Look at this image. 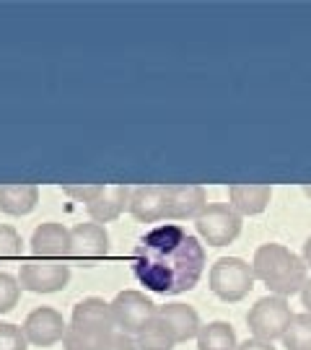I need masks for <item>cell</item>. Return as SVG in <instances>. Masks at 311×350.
Masks as SVG:
<instances>
[{
    "label": "cell",
    "mask_w": 311,
    "mask_h": 350,
    "mask_svg": "<svg viewBox=\"0 0 311 350\" xmlns=\"http://www.w3.org/2000/svg\"><path fill=\"white\" fill-rule=\"evenodd\" d=\"M109 254V234L101 224H78L70 228V260L83 267H94Z\"/></svg>",
    "instance_id": "obj_8"
},
{
    "label": "cell",
    "mask_w": 311,
    "mask_h": 350,
    "mask_svg": "<svg viewBox=\"0 0 311 350\" xmlns=\"http://www.w3.org/2000/svg\"><path fill=\"white\" fill-rule=\"evenodd\" d=\"M270 200H273V185H231L228 187V205L241 218L265 213Z\"/></svg>",
    "instance_id": "obj_16"
},
{
    "label": "cell",
    "mask_w": 311,
    "mask_h": 350,
    "mask_svg": "<svg viewBox=\"0 0 311 350\" xmlns=\"http://www.w3.org/2000/svg\"><path fill=\"white\" fill-rule=\"evenodd\" d=\"M70 325L88 327V329H101V332H117L112 306L104 299H99V296H88V299L78 301L73 306Z\"/></svg>",
    "instance_id": "obj_14"
},
{
    "label": "cell",
    "mask_w": 311,
    "mask_h": 350,
    "mask_svg": "<svg viewBox=\"0 0 311 350\" xmlns=\"http://www.w3.org/2000/svg\"><path fill=\"white\" fill-rule=\"evenodd\" d=\"M70 283V265L57 260H26L18 270V286L31 293H57Z\"/></svg>",
    "instance_id": "obj_7"
},
{
    "label": "cell",
    "mask_w": 311,
    "mask_h": 350,
    "mask_svg": "<svg viewBox=\"0 0 311 350\" xmlns=\"http://www.w3.org/2000/svg\"><path fill=\"white\" fill-rule=\"evenodd\" d=\"M301 304L306 306V312L311 314V278L303 283V288H301Z\"/></svg>",
    "instance_id": "obj_28"
},
{
    "label": "cell",
    "mask_w": 311,
    "mask_h": 350,
    "mask_svg": "<svg viewBox=\"0 0 311 350\" xmlns=\"http://www.w3.org/2000/svg\"><path fill=\"white\" fill-rule=\"evenodd\" d=\"M303 195H306V198L311 200V185H306V187H303Z\"/></svg>",
    "instance_id": "obj_30"
},
{
    "label": "cell",
    "mask_w": 311,
    "mask_h": 350,
    "mask_svg": "<svg viewBox=\"0 0 311 350\" xmlns=\"http://www.w3.org/2000/svg\"><path fill=\"white\" fill-rule=\"evenodd\" d=\"M290 319H293V312H290L288 299L273 296V293L257 301L247 314V325L252 338L262 340V342H273V340L283 338Z\"/></svg>",
    "instance_id": "obj_4"
},
{
    "label": "cell",
    "mask_w": 311,
    "mask_h": 350,
    "mask_svg": "<svg viewBox=\"0 0 311 350\" xmlns=\"http://www.w3.org/2000/svg\"><path fill=\"white\" fill-rule=\"evenodd\" d=\"M104 185H62V192L68 195V198H73L78 202H91L99 198V192Z\"/></svg>",
    "instance_id": "obj_25"
},
{
    "label": "cell",
    "mask_w": 311,
    "mask_h": 350,
    "mask_svg": "<svg viewBox=\"0 0 311 350\" xmlns=\"http://www.w3.org/2000/svg\"><path fill=\"white\" fill-rule=\"evenodd\" d=\"M301 260H303V265L306 267H311V237L303 241V252H301Z\"/></svg>",
    "instance_id": "obj_29"
},
{
    "label": "cell",
    "mask_w": 311,
    "mask_h": 350,
    "mask_svg": "<svg viewBox=\"0 0 311 350\" xmlns=\"http://www.w3.org/2000/svg\"><path fill=\"white\" fill-rule=\"evenodd\" d=\"M254 270L247 260L241 257H221L211 265L208 273V286L211 291L226 304H236V301L247 299L249 291L254 288Z\"/></svg>",
    "instance_id": "obj_3"
},
{
    "label": "cell",
    "mask_w": 311,
    "mask_h": 350,
    "mask_svg": "<svg viewBox=\"0 0 311 350\" xmlns=\"http://www.w3.org/2000/svg\"><path fill=\"white\" fill-rule=\"evenodd\" d=\"M241 215L228 202H208V208L195 221L198 237L208 247H228L241 234Z\"/></svg>",
    "instance_id": "obj_5"
},
{
    "label": "cell",
    "mask_w": 311,
    "mask_h": 350,
    "mask_svg": "<svg viewBox=\"0 0 311 350\" xmlns=\"http://www.w3.org/2000/svg\"><path fill=\"white\" fill-rule=\"evenodd\" d=\"M236 350H275V348H273V342H262V340L249 338V340H244V342H239Z\"/></svg>",
    "instance_id": "obj_27"
},
{
    "label": "cell",
    "mask_w": 311,
    "mask_h": 350,
    "mask_svg": "<svg viewBox=\"0 0 311 350\" xmlns=\"http://www.w3.org/2000/svg\"><path fill=\"white\" fill-rule=\"evenodd\" d=\"M135 345L137 350H174L179 342H176L172 327L166 325L161 317H156L140 335H135Z\"/></svg>",
    "instance_id": "obj_20"
},
{
    "label": "cell",
    "mask_w": 311,
    "mask_h": 350,
    "mask_svg": "<svg viewBox=\"0 0 311 350\" xmlns=\"http://www.w3.org/2000/svg\"><path fill=\"white\" fill-rule=\"evenodd\" d=\"M29 244H31L34 260L65 262L70 257V228H65L62 224H55V221H47V224L34 228Z\"/></svg>",
    "instance_id": "obj_11"
},
{
    "label": "cell",
    "mask_w": 311,
    "mask_h": 350,
    "mask_svg": "<svg viewBox=\"0 0 311 350\" xmlns=\"http://www.w3.org/2000/svg\"><path fill=\"white\" fill-rule=\"evenodd\" d=\"M159 317L172 327V332H174L179 345L187 342V340H198L200 329H202L198 309L189 306V304H166V306H159Z\"/></svg>",
    "instance_id": "obj_15"
},
{
    "label": "cell",
    "mask_w": 311,
    "mask_h": 350,
    "mask_svg": "<svg viewBox=\"0 0 311 350\" xmlns=\"http://www.w3.org/2000/svg\"><path fill=\"white\" fill-rule=\"evenodd\" d=\"M18 299H21L18 278H13L11 273H0V314L13 312Z\"/></svg>",
    "instance_id": "obj_23"
},
{
    "label": "cell",
    "mask_w": 311,
    "mask_h": 350,
    "mask_svg": "<svg viewBox=\"0 0 311 350\" xmlns=\"http://www.w3.org/2000/svg\"><path fill=\"white\" fill-rule=\"evenodd\" d=\"M127 213L137 224H159L166 221V185H140L133 187Z\"/></svg>",
    "instance_id": "obj_12"
},
{
    "label": "cell",
    "mask_w": 311,
    "mask_h": 350,
    "mask_svg": "<svg viewBox=\"0 0 311 350\" xmlns=\"http://www.w3.org/2000/svg\"><path fill=\"white\" fill-rule=\"evenodd\" d=\"M21 329H24L29 345H34V348H50V345L62 342L65 332H68V325H65V319H62V314L57 309H52V306H37L24 319Z\"/></svg>",
    "instance_id": "obj_9"
},
{
    "label": "cell",
    "mask_w": 311,
    "mask_h": 350,
    "mask_svg": "<svg viewBox=\"0 0 311 350\" xmlns=\"http://www.w3.org/2000/svg\"><path fill=\"white\" fill-rule=\"evenodd\" d=\"M0 350H29L24 329L11 322H0Z\"/></svg>",
    "instance_id": "obj_24"
},
{
    "label": "cell",
    "mask_w": 311,
    "mask_h": 350,
    "mask_svg": "<svg viewBox=\"0 0 311 350\" xmlns=\"http://www.w3.org/2000/svg\"><path fill=\"white\" fill-rule=\"evenodd\" d=\"M109 306H112L117 329L124 332V335H133V338L140 335L159 317V306L143 291H135V288L120 291Z\"/></svg>",
    "instance_id": "obj_6"
},
{
    "label": "cell",
    "mask_w": 311,
    "mask_h": 350,
    "mask_svg": "<svg viewBox=\"0 0 311 350\" xmlns=\"http://www.w3.org/2000/svg\"><path fill=\"white\" fill-rule=\"evenodd\" d=\"M130 195H133V187H127V185H104L99 198L86 205L91 221L101 226L117 221L130 208Z\"/></svg>",
    "instance_id": "obj_13"
},
{
    "label": "cell",
    "mask_w": 311,
    "mask_h": 350,
    "mask_svg": "<svg viewBox=\"0 0 311 350\" xmlns=\"http://www.w3.org/2000/svg\"><path fill=\"white\" fill-rule=\"evenodd\" d=\"M39 202V187L37 185H11L3 182L0 185V213L21 218L37 208Z\"/></svg>",
    "instance_id": "obj_17"
},
{
    "label": "cell",
    "mask_w": 311,
    "mask_h": 350,
    "mask_svg": "<svg viewBox=\"0 0 311 350\" xmlns=\"http://www.w3.org/2000/svg\"><path fill=\"white\" fill-rule=\"evenodd\" d=\"M114 332H101V329H88V327L68 325V332L62 338L65 350H107Z\"/></svg>",
    "instance_id": "obj_19"
},
{
    "label": "cell",
    "mask_w": 311,
    "mask_h": 350,
    "mask_svg": "<svg viewBox=\"0 0 311 350\" xmlns=\"http://www.w3.org/2000/svg\"><path fill=\"white\" fill-rule=\"evenodd\" d=\"M133 273L153 293H185L198 286L205 273V247L179 224L156 226L137 241Z\"/></svg>",
    "instance_id": "obj_1"
},
{
    "label": "cell",
    "mask_w": 311,
    "mask_h": 350,
    "mask_svg": "<svg viewBox=\"0 0 311 350\" xmlns=\"http://www.w3.org/2000/svg\"><path fill=\"white\" fill-rule=\"evenodd\" d=\"M107 350H137L135 338H133V335H124V332L117 329V332L112 335V340H109Z\"/></svg>",
    "instance_id": "obj_26"
},
{
    "label": "cell",
    "mask_w": 311,
    "mask_h": 350,
    "mask_svg": "<svg viewBox=\"0 0 311 350\" xmlns=\"http://www.w3.org/2000/svg\"><path fill=\"white\" fill-rule=\"evenodd\" d=\"M24 252V239L8 224H0V262L3 260H16Z\"/></svg>",
    "instance_id": "obj_22"
},
{
    "label": "cell",
    "mask_w": 311,
    "mask_h": 350,
    "mask_svg": "<svg viewBox=\"0 0 311 350\" xmlns=\"http://www.w3.org/2000/svg\"><path fill=\"white\" fill-rule=\"evenodd\" d=\"M208 208V195L200 185H166V221H198Z\"/></svg>",
    "instance_id": "obj_10"
},
{
    "label": "cell",
    "mask_w": 311,
    "mask_h": 350,
    "mask_svg": "<svg viewBox=\"0 0 311 350\" xmlns=\"http://www.w3.org/2000/svg\"><path fill=\"white\" fill-rule=\"evenodd\" d=\"M280 340H283L286 350H311V314H293L286 335Z\"/></svg>",
    "instance_id": "obj_21"
},
{
    "label": "cell",
    "mask_w": 311,
    "mask_h": 350,
    "mask_svg": "<svg viewBox=\"0 0 311 350\" xmlns=\"http://www.w3.org/2000/svg\"><path fill=\"white\" fill-rule=\"evenodd\" d=\"M239 340L234 327L224 322V319H215L202 325L198 335V350H236Z\"/></svg>",
    "instance_id": "obj_18"
},
{
    "label": "cell",
    "mask_w": 311,
    "mask_h": 350,
    "mask_svg": "<svg viewBox=\"0 0 311 350\" xmlns=\"http://www.w3.org/2000/svg\"><path fill=\"white\" fill-rule=\"evenodd\" d=\"M252 270L260 283L270 288L273 296H283V299L301 293L303 283L309 280V267L303 265L301 254L275 241L257 247L252 257Z\"/></svg>",
    "instance_id": "obj_2"
}]
</instances>
